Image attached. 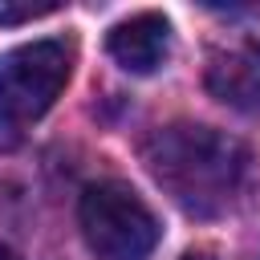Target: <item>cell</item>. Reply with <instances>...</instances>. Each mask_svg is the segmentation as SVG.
Instances as JSON below:
<instances>
[{
	"mask_svg": "<svg viewBox=\"0 0 260 260\" xmlns=\"http://www.w3.org/2000/svg\"><path fill=\"white\" fill-rule=\"evenodd\" d=\"M207 93L240 114H260V37H232L207 57Z\"/></svg>",
	"mask_w": 260,
	"mask_h": 260,
	"instance_id": "obj_4",
	"label": "cell"
},
{
	"mask_svg": "<svg viewBox=\"0 0 260 260\" xmlns=\"http://www.w3.org/2000/svg\"><path fill=\"white\" fill-rule=\"evenodd\" d=\"M106 49L126 73H154L171 53V24L162 12H138L110 28Z\"/></svg>",
	"mask_w": 260,
	"mask_h": 260,
	"instance_id": "obj_5",
	"label": "cell"
},
{
	"mask_svg": "<svg viewBox=\"0 0 260 260\" xmlns=\"http://www.w3.org/2000/svg\"><path fill=\"white\" fill-rule=\"evenodd\" d=\"M0 260H16V252H12V248H4V244H0Z\"/></svg>",
	"mask_w": 260,
	"mask_h": 260,
	"instance_id": "obj_8",
	"label": "cell"
},
{
	"mask_svg": "<svg viewBox=\"0 0 260 260\" xmlns=\"http://www.w3.org/2000/svg\"><path fill=\"white\" fill-rule=\"evenodd\" d=\"M57 12V4H12V0H0V24H24V20H37V16H49Z\"/></svg>",
	"mask_w": 260,
	"mask_h": 260,
	"instance_id": "obj_6",
	"label": "cell"
},
{
	"mask_svg": "<svg viewBox=\"0 0 260 260\" xmlns=\"http://www.w3.org/2000/svg\"><path fill=\"white\" fill-rule=\"evenodd\" d=\"M142 162L154 175V183L187 215L199 219L232 211L256 175L252 154L240 138L195 122H175L154 130L142 142Z\"/></svg>",
	"mask_w": 260,
	"mask_h": 260,
	"instance_id": "obj_1",
	"label": "cell"
},
{
	"mask_svg": "<svg viewBox=\"0 0 260 260\" xmlns=\"http://www.w3.org/2000/svg\"><path fill=\"white\" fill-rule=\"evenodd\" d=\"M73 69L65 41H28L0 57V150H16L28 126L57 102Z\"/></svg>",
	"mask_w": 260,
	"mask_h": 260,
	"instance_id": "obj_2",
	"label": "cell"
},
{
	"mask_svg": "<svg viewBox=\"0 0 260 260\" xmlns=\"http://www.w3.org/2000/svg\"><path fill=\"white\" fill-rule=\"evenodd\" d=\"M77 223L98 260H146L158 244V219L126 183H93L77 203Z\"/></svg>",
	"mask_w": 260,
	"mask_h": 260,
	"instance_id": "obj_3",
	"label": "cell"
},
{
	"mask_svg": "<svg viewBox=\"0 0 260 260\" xmlns=\"http://www.w3.org/2000/svg\"><path fill=\"white\" fill-rule=\"evenodd\" d=\"M179 260H219V252H215V248H191V252H183Z\"/></svg>",
	"mask_w": 260,
	"mask_h": 260,
	"instance_id": "obj_7",
	"label": "cell"
}]
</instances>
